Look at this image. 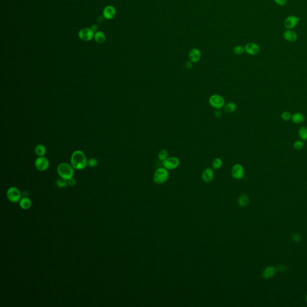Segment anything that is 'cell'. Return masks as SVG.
<instances>
[{
	"label": "cell",
	"instance_id": "34",
	"mask_svg": "<svg viewBox=\"0 0 307 307\" xmlns=\"http://www.w3.org/2000/svg\"><path fill=\"white\" fill-rule=\"evenodd\" d=\"M293 240L295 241V242H299L300 240H301V237L299 234L297 233H295L293 235Z\"/></svg>",
	"mask_w": 307,
	"mask_h": 307
},
{
	"label": "cell",
	"instance_id": "32",
	"mask_svg": "<svg viewBox=\"0 0 307 307\" xmlns=\"http://www.w3.org/2000/svg\"><path fill=\"white\" fill-rule=\"evenodd\" d=\"M214 116L217 118H220L222 116V112L221 110V109H216L214 112Z\"/></svg>",
	"mask_w": 307,
	"mask_h": 307
},
{
	"label": "cell",
	"instance_id": "24",
	"mask_svg": "<svg viewBox=\"0 0 307 307\" xmlns=\"http://www.w3.org/2000/svg\"><path fill=\"white\" fill-rule=\"evenodd\" d=\"M212 168L214 169H219L221 168L223 166V161L220 158H216L214 159L212 161Z\"/></svg>",
	"mask_w": 307,
	"mask_h": 307
},
{
	"label": "cell",
	"instance_id": "26",
	"mask_svg": "<svg viewBox=\"0 0 307 307\" xmlns=\"http://www.w3.org/2000/svg\"><path fill=\"white\" fill-rule=\"evenodd\" d=\"M56 183H57V185L60 188H64L66 186V185L67 184V180L60 177V178L57 179Z\"/></svg>",
	"mask_w": 307,
	"mask_h": 307
},
{
	"label": "cell",
	"instance_id": "27",
	"mask_svg": "<svg viewBox=\"0 0 307 307\" xmlns=\"http://www.w3.org/2000/svg\"><path fill=\"white\" fill-rule=\"evenodd\" d=\"M98 161L96 159H94V158H92V159H89L88 161H87V165L89 166L90 168H95L96 166H97L98 165Z\"/></svg>",
	"mask_w": 307,
	"mask_h": 307
},
{
	"label": "cell",
	"instance_id": "4",
	"mask_svg": "<svg viewBox=\"0 0 307 307\" xmlns=\"http://www.w3.org/2000/svg\"><path fill=\"white\" fill-rule=\"evenodd\" d=\"M210 105L215 109H222L225 105L224 99L218 94L212 95L209 99Z\"/></svg>",
	"mask_w": 307,
	"mask_h": 307
},
{
	"label": "cell",
	"instance_id": "33",
	"mask_svg": "<svg viewBox=\"0 0 307 307\" xmlns=\"http://www.w3.org/2000/svg\"><path fill=\"white\" fill-rule=\"evenodd\" d=\"M67 184L70 186H74L76 184V181L75 179L71 178L67 180Z\"/></svg>",
	"mask_w": 307,
	"mask_h": 307
},
{
	"label": "cell",
	"instance_id": "23",
	"mask_svg": "<svg viewBox=\"0 0 307 307\" xmlns=\"http://www.w3.org/2000/svg\"><path fill=\"white\" fill-rule=\"evenodd\" d=\"M298 134L300 138L302 140H307V128L305 127H302L300 128L298 131Z\"/></svg>",
	"mask_w": 307,
	"mask_h": 307
},
{
	"label": "cell",
	"instance_id": "7",
	"mask_svg": "<svg viewBox=\"0 0 307 307\" xmlns=\"http://www.w3.org/2000/svg\"><path fill=\"white\" fill-rule=\"evenodd\" d=\"M49 162L47 158L42 156L39 157L35 161V166L40 171H45L49 168Z\"/></svg>",
	"mask_w": 307,
	"mask_h": 307
},
{
	"label": "cell",
	"instance_id": "17",
	"mask_svg": "<svg viewBox=\"0 0 307 307\" xmlns=\"http://www.w3.org/2000/svg\"><path fill=\"white\" fill-rule=\"evenodd\" d=\"M291 119L295 124H301L304 121L305 117L302 113H301L300 112H296V113H295L292 116Z\"/></svg>",
	"mask_w": 307,
	"mask_h": 307
},
{
	"label": "cell",
	"instance_id": "6",
	"mask_svg": "<svg viewBox=\"0 0 307 307\" xmlns=\"http://www.w3.org/2000/svg\"><path fill=\"white\" fill-rule=\"evenodd\" d=\"M7 198L13 203L18 202L20 200L21 194L20 191L16 187H10L7 192Z\"/></svg>",
	"mask_w": 307,
	"mask_h": 307
},
{
	"label": "cell",
	"instance_id": "25",
	"mask_svg": "<svg viewBox=\"0 0 307 307\" xmlns=\"http://www.w3.org/2000/svg\"><path fill=\"white\" fill-rule=\"evenodd\" d=\"M168 151L165 149L161 150L159 152V154H158V158H159V160L162 161V162L168 158Z\"/></svg>",
	"mask_w": 307,
	"mask_h": 307
},
{
	"label": "cell",
	"instance_id": "21",
	"mask_svg": "<svg viewBox=\"0 0 307 307\" xmlns=\"http://www.w3.org/2000/svg\"><path fill=\"white\" fill-rule=\"evenodd\" d=\"M238 202L240 207H245L249 202V198L246 194H242L238 198Z\"/></svg>",
	"mask_w": 307,
	"mask_h": 307
},
{
	"label": "cell",
	"instance_id": "22",
	"mask_svg": "<svg viewBox=\"0 0 307 307\" xmlns=\"http://www.w3.org/2000/svg\"><path fill=\"white\" fill-rule=\"evenodd\" d=\"M46 149L45 147L41 144L37 145L35 148L36 154L39 157L44 156L45 153H46Z\"/></svg>",
	"mask_w": 307,
	"mask_h": 307
},
{
	"label": "cell",
	"instance_id": "38",
	"mask_svg": "<svg viewBox=\"0 0 307 307\" xmlns=\"http://www.w3.org/2000/svg\"><path fill=\"white\" fill-rule=\"evenodd\" d=\"M104 19H105V18L104 16H99L98 18V22L100 23H101L104 21Z\"/></svg>",
	"mask_w": 307,
	"mask_h": 307
},
{
	"label": "cell",
	"instance_id": "8",
	"mask_svg": "<svg viewBox=\"0 0 307 307\" xmlns=\"http://www.w3.org/2000/svg\"><path fill=\"white\" fill-rule=\"evenodd\" d=\"M232 176L237 180L241 179L244 175V170L242 166L240 164H235L232 168Z\"/></svg>",
	"mask_w": 307,
	"mask_h": 307
},
{
	"label": "cell",
	"instance_id": "15",
	"mask_svg": "<svg viewBox=\"0 0 307 307\" xmlns=\"http://www.w3.org/2000/svg\"><path fill=\"white\" fill-rule=\"evenodd\" d=\"M188 57L190 61L192 62H197L200 59L201 53L199 50L196 48H193L190 50Z\"/></svg>",
	"mask_w": 307,
	"mask_h": 307
},
{
	"label": "cell",
	"instance_id": "11",
	"mask_svg": "<svg viewBox=\"0 0 307 307\" xmlns=\"http://www.w3.org/2000/svg\"><path fill=\"white\" fill-rule=\"evenodd\" d=\"M245 51L250 55H256L260 52L258 45L254 43H248L245 46Z\"/></svg>",
	"mask_w": 307,
	"mask_h": 307
},
{
	"label": "cell",
	"instance_id": "19",
	"mask_svg": "<svg viewBox=\"0 0 307 307\" xmlns=\"http://www.w3.org/2000/svg\"><path fill=\"white\" fill-rule=\"evenodd\" d=\"M94 39L97 43L102 44L106 41V36L103 32L97 31L94 34Z\"/></svg>",
	"mask_w": 307,
	"mask_h": 307
},
{
	"label": "cell",
	"instance_id": "37",
	"mask_svg": "<svg viewBox=\"0 0 307 307\" xmlns=\"http://www.w3.org/2000/svg\"><path fill=\"white\" fill-rule=\"evenodd\" d=\"M91 29L92 30V31L94 32H96V31H97V30H98V26H97V25H96V24H94V25H92L91 26Z\"/></svg>",
	"mask_w": 307,
	"mask_h": 307
},
{
	"label": "cell",
	"instance_id": "29",
	"mask_svg": "<svg viewBox=\"0 0 307 307\" xmlns=\"http://www.w3.org/2000/svg\"><path fill=\"white\" fill-rule=\"evenodd\" d=\"M233 52L237 55H241L245 52V48L241 46H237L233 48Z\"/></svg>",
	"mask_w": 307,
	"mask_h": 307
},
{
	"label": "cell",
	"instance_id": "20",
	"mask_svg": "<svg viewBox=\"0 0 307 307\" xmlns=\"http://www.w3.org/2000/svg\"><path fill=\"white\" fill-rule=\"evenodd\" d=\"M20 208L23 209H28L31 206V201L30 198H22L19 202Z\"/></svg>",
	"mask_w": 307,
	"mask_h": 307
},
{
	"label": "cell",
	"instance_id": "36",
	"mask_svg": "<svg viewBox=\"0 0 307 307\" xmlns=\"http://www.w3.org/2000/svg\"><path fill=\"white\" fill-rule=\"evenodd\" d=\"M193 67V63L191 61H188L187 62V63L185 64V67L187 69H191Z\"/></svg>",
	"mask_w": 307,
	"mask_h": 307
},
{
	"label": "cell",
	"instance_id": "31",
	"mask_svg": "<svg viewBox=\"0 0 307 307\" xmlns=\"http://www.w3.org/2000/svg\"><path fill=\"white\" fill-rule=\"evenodd\" d=\"M275 2L279 6H284L287 4V0H274Z\"/></svg>",
	"mask_w": 307,
	"mask_h": 307
},
{
	"label": "cell",
	"instance_id": "13",
	"mask_svg": "<svg viewBox=\"0 0 307 307\" xmlns=\"http://www.w3.org/2000/svg\"><path fill=\"white\" fill-rule=\"evenodd\" d=\"M284 39L289 42H295L297 39L296 32L292 30H287L283 33Z\"/></svg>",
	"mask_w": 307,
	"mask_h": 307
},
{
	"label": "cell",
	"instance_id": "12",
	"mask_svg": "<svg viewBox=\"0 0 307 307\" xmlns=\"http://www.w3.org/2000/svg\"><path fill=\"white\" fill-rule=\"evenodd\" d=\"M214 177V173L212 168H205L202 174V179L206 183L211 182Z\"/></svg>",
	"mask_w": 307,
	"mask_h": 307
},
{
	"label": "cell",
	"instance_id": "9",
	"mask_svg": "<svg viewBox=\"0 0 307 307\" xmlns=\"http://www.w3.org/2000/svg\"><path fill=\"white\" fill-rule=\"evenodd\" d=\"M94 32L92 31L91 28H83L80 30L79 32V37L80 39L83 41H88L92 40L93 37H94Z\"/></svg>",
	"mask_w": 307,
	"mask_h": 307
},
{
	"label": "cell",
	"instance_id": "39",
	"mask_svg": "<svg viewBox=\"0 0 307 307\" xmlns=\"http://www.w3.org/2000/svg\"><path fill=\"white\" fill-rule=\"evenodd\" d=\"M306 301H307V296H306Z\"/></svg>",
	"mask_w": 307,
	"mask_h": 307
},
{
	"label": "cell",
	"instance_id": "18",
	"mask_svg": "<svg viewBox=\"0 0 307 307\" xmlns=\"http://www.w3.org/2000/svg\"><path fill=\"white\" fill-rule=\"evenodd\" d=\"M224 111L227 113H232L237 109V104L233 102H229L224 105L223 107Z\"/></svg>",
	"mask_w": 307,
	"mask_h": 307
},
{
	"label": "cell",
	"instance_id": "10",
	"mask_svg": "<svg viewBox=\"0 0 307 307\" xmlns=\"http://www.w3.org/2000/svg\"><path fill=\"white\" fill-rule=\"evenodd\" d=\"M300 20V18L294 15L288 16L284 20V26L287 30H292L295 28Z\"/></svg>",
	"mask_w": 307,
	"mask_h": 307
},
{
	"label": "cell",
	"instance_id": "35",
	"mask_svg": "<svg viewBox=\"0 0 307 307\" xmlns=\"http://www.w3.org/2000/svg\"><path fill=\"white\" fill-rule=\"evenodd\" d=\"M276 271L281 272H284L286 271V267H285L284 265H279L278 266L277 269H276Z\"/></svg>",
	"mask_w": 307,
	"mask_h": 307
},
{
	"label": "cell",
	"instance_id": "3",
	"mask_svg": "<svg viewBox=\"0 0 307 307\" xmlns=\"http://www.w3.org/2000/svg\"><path fill=\"white\" fill-rule=\"evenodd\" d=\"M169 177L168 170L165 168H157L153 175L154 182L157 184H162L167 181Z\"/></svg>",
	"mask_w": 307,
	"mask_h": 307
},
{
	"label": "cell",
	"instance_id": "1",
	"mask_svg": "<svg viewBox=\"0 0 307 307\" xmlns=\"http://www.w3.org/2000/svg\"><path fill=\"white\" fill-rule=\"evenodd\" d=\"M71 165L78 170L85 168L87 166V160L85 154L81 151H75L71 157Z\"/></svg>",
	"mask_w": 307,
	"mask_h": 307
},
{
	"label": "cell",
	"instance_id": "2",
	"mask_svg": "<svg viewBox=\"0 0 307 307\" xmlns=\"http://www.w3.org/2000/svg\"><path fill=\"white\" fill-rule=\"evenodd\" d=\"M57 172L60 177L67 180L73 178L74 175V170L71 165L67 163H61L57 168Z\"/></svg>",
	"mask_w": 307,
	"mask_h": 307
},
{
	"label": "cell",
	"instance_id": "5",
	"mask_svg": "<svg viewBox=\"0 0 307 307\" xmlns=\"http://www.w3.org/2000/svg\"><path fill=\"white\" fill-rule=\"evenodd\" d=\"M180 164V160L177 157H168L163 161V166L168 170H173L177 168Z\"/></svg>",
	"mask_w": 307,
	"mask_h": 307
},
{
	"label": "cell",
	"instance_id": "16",
	"mask_svg": "<svg viewBox=\"0 0 307 307\" xmlns=\"http://www.w3.org/2000/svg\"><path fill=\"white\" fill-rule=\"evenodd\" d=\"M275 272H276L275 267L270 266L265 268V269L263 271L262 273V276L265 279H269L275 275Z\"/></svg>",
	"mask_w": 307,
	"mask_h": 307
},
{
	"label": "cell",
	"instance_id": "14",
	"mask_svg": "<svg viewBox=\"0 0 307 307\" xmlns=\"http://www.w3.org/2000/svg\"><path fill=\"white\" fill-rule=\"evenodd\" d=\"M116 14V10L115 8L111 6H108L104 8L103 10V16L106 19H113Z\"/></svg>",
	"mask_w": 307,
	"mask_h": 307
},
{
	"label": "cell",
	"instance_id": "30",
	"mask_svg": "<svg viewBox=\"0 0 307 307\" xmlns=\"http://www.w3.org/2000/svg\"><path fill=\"white\" fill-rule=\"evenodd\" d=\"M292 115L289 112L284 111L281 113V118L284 121H288L291 119Z\"/></svg>",
	"mask_w": 307,
	"mask_h": 307
},
{
	"label": "cell",
	"instance_id": "28",
	"mask_svg": "<svg viewBox=\"0 0 307 307\" xmlns=\"http://www.w3.org/2000/svg\"><path fill=\"white\" fill-rule=\"evenodd\" d=\"M293 148L296 150H300L303 148L304 143L302 140H296L293 143Z\"/></svg>",
	"mask_w": 307,
	"mask_h": 307
}]
</instances>
